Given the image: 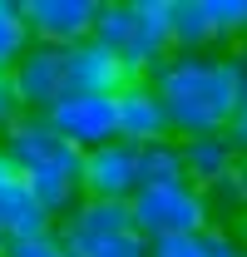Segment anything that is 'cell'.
Segmentation results:
<instances>
[{"mask_svg": "<svg viewBox=\"0 0 247 257\" xmlns=\"http://www.w3.org/2000/svg\"><path fill=\"white\" fill-rule=\"evenodd\" d=\"M154 94L163 99L173 139L222 134L237 109V55L217 50H173L154 69Z\"/></svg>", "mask_w": 247, "mask_h": 257, "instance_id": "6da1fadb", "label": "cell"}, {"mask_svg": "<svg viewBox=\"0 0 247 257\" xmlns=\"http://www.w3.org/2000/svg\"><path fill=\"white\" fill-rule=\"evenodd\" d=\"M0 149H5L10 168L30 183L35 203L50 218H64L84 198V188H79V163H84V154L74 144H64L60 134H50V124L40 114H20L15 124H5L0 128Z\"/></svg>", "mask_w": 247, "mask_h": 257, "instance_id": "7a4b0ae2", "label": "cell"}, {"mask_svg": "<svg viewBox=\"0 0 247 257\" xmlns=\"http://www.w3.org/2000/svg\"><path fill=\"white\" fill-rule=\"evenodd\" d=\"M129 223L144 242H168V237H198L203 227H213V213H208V193L183 178V183L134 188Z\"/></svg>", "mask_w": 247, "mask_h": 257, "instance_id": "3957f363", "label": "cell"}, {"mask_svg": "<svg viewBox=\"0 0 247 257\" xmlns=\"http://www.w3.org/2000/svg\"><path fill=\"white\" fill-rule=\"evenodd\" d=\"M40 119L50 124V134H60L64 144H74L79 154H89V149H99V144L114 139V99L64 89Z\"/></svg>", "mask_w": 247, "mask_h": 257, "instance_id": "277c9868", "label": "cell"}, {"mask_svg": "<svg viewBox=\"0 0 247 257\" xmlns=\"http://www.w3.org/2000/svg\"><path fill=\"white\" fill-rule=\"evenodd\" d=\"M173 55V35H168V0H129V30H124L119 60L134 79L154 74L158 64Z\"/></svg>", "mask_w": 247, "mask_h": 257, "instance_id": "5b68a950", "label": "cell"}, {"mask_svg": "<svg viewBox=\"0 0 247 257\" xmlns=\"http://www.w3.org/2000/svg\"><path fill=\"white\" fill-rule=\"evenodd\" d=\"M99 0H20V20L30 30V45L69 50L94 35Z\"/></svg>", "mask_w": 247, "mask_h": 257, "instance_id": "8992f818", "label": "cell"}, {"mask_svg": "<svg viewBox=\"0 0 247 257\" xmlns=\"http://www.w3.org/2000/svg\"><path fill=\"white\" fill-rule=\"evenodd\" d=\"M134 232L129 223V203H104V198H79L64 218H55V237L74 257H89L94 247H104L109 237Z\"/></svg>", "mask_w": 247, "mask_h": 257, "instance_id": "52a82bcc", "label": "cell"}, {"mask_svg": "<svg viewBox=\"0 0 247 257\" xmlns=\"http://www.w3.org/2000/svg\"><path fill=\"white\" fill-rule=\"evenodd\" d=\"M5 79H10V94L20 104V114H45V109L69 89V84H64V50L30 45Z\"/></svg>", "mask_w": 247, "mask_h": 257, "instance_id": "ba28073f", "label": "cell"}, {"mask_svg": "<svg viewBox=\"0 0 247 257\" xmlns=\"http://www.w3.org/2000/svg\"><path fill=\"white\" fill-rule=\"evenodd\" d=\"M79 188L84 198H104V203H129L139 188V149H129L119 139L99 144L79 163Z\"/></svg>", "mask_w": 247, "mask_h": 257, "instance_id": "9c48e42d", "label": "cell"}, {"mask_svg": "<svg viewBox=\"0 0 247 257\" xmlns=\"http://www.w3.org/2000/svg\"><path fill=\"white\" fill-rule=\"evenodd\" d=\"M114 139L129 144V149L173 139L168 134V114H163V99L154 94L149 79H129L119 94H114Z\"/></svg>", "mask_w": 247, "mask_h": 257, "instance_id": "30bf717a", "label": "cell"}, {"mask_svg": "<svg viewBox=\"0 0 247 257\" xmlns=\"http://www.w3.org/2000/svg\"><path fill=\"white\" fill-rule=\"evenodd\" d=\"M129 79H134V74L124 69V60L114 55V50H104L99 40H79V45L64 50V84H69L74 94H104V99H114Z\"/></svg>", "mask_w": 247, "mask_h": 257, "instance_id": "8fae6325", "label": "cell"}, {"mask_svg": "<svg viewBox=\"0 0 247 257\" xmlns=\"http://www.w3.org/2000/svg\"><path fill=\"white\" fill-rule=\"evenodd\" d=\"M40 232H55V218L35 203L30 183L20 173H5L0 178V237L20 242V237H40Z\"/></svg>", "mask_w": 247, "mask_h": 257, "instance_id": "7c38bea8", "label": "cell"}, {"mask_svg": "<svg viewBox=\"0 0 247 257\" xmlns=\"http://www.w3.org/2000/svg\"><path fill=\"white\" fill-rule=\"evenodd\" d=\"M178 159H183V178L193 188H213L217 178L237 163V154L227 149L222 134H203V139H178Z\"/></svg>", "mask_w": 247, "mask_h": 257, "instance_id": "4fadbf2b", "label": "cell"}, {"mask_svg": "<svg viewBox=\"0 0 247 257\" xmlns=\"http://www.w3.org/2000/svg\"><path fill=\"white\" fill-rule=\"evenodd\" d=\"M168 35H173V50H213L203 0H168Z\"/></svg>", "mask_w": 247, "mask_h": 257, "instance_id": "5bb4252c", "label": "cell"}, {"mask_svg": "<svg viewBox=\"0 0 247 257\" xmlns=\"http://www.w3.org/2000/svg\"><path fill=\"white\" fill-rule=\"evenodd\" d=\"M154 183H183L178 139H158L139 149V188H154Z\"/></svg>", "mask_w": 247, "mask_h": 257, "instance_id": "9a60e30c", "label": "cell"}, {"mask_svg": "<svg viewBox=\"0 0 247 257\" xmlns=\"http://www.w3.org/2000/svg\"><path fill=\"white\" fill-rule=\"evenodd\" d=\"M208 213L242 218V223H247V159H237L213 188H208Z\"/></svg>", "mask_w": 247, "mask_h": 257, "instance_id": "2e32d148", "label": "cell"}, {"mask_svg": "<svg viewBox=\"0 0 247 257\" xmlns=\"http://www.w3.org/2000/svg\"><path fill=\"white\" fill-rule=\"evenodd\" d=\"M203 20H208L213 45L247 40V0H203Z\"/></svg>", "mask_w": 247, "mask_h": 257, "instance_id": "e0dca14e", "label": "cell"}, {"mask_svg": "<svg viewBox=\"0 0 247 257\" xmlns=\"http://www.w3.org/2000/svg\"><path fill=\"white\" fill-rule=\"evenodd\" d=\"M25 50H30V30L20 20V0H0V74H10Z\"/></svg>", "mask_w": 247, "mask_h": 257, "instance_id": "ac0fdd59", "label": "cell"}, {"mask_svg": "<svg viewBox=\"0 0 247 257\" xmlns=\"http://www.w3.org/2000/svg\"><path fill=\"white\" fill-rule=\"evenodd\" d=\"M0 257H74L55 232H40V237H20V242H5Z\"/></svg>", "mask_w": 247, "mask_h": 257, "instance_id": "d6986e66", "label": "cell"}, {"mask_svg": "<svg viewBox=\"0 0 247 257\" xmlns=\"http://www.w3.org/2000/svg\"><path fill=\"white\" fill-rule=\"evenodd\" d=\"M198 242H203V252H208V257H247V242L232 232V227H203Z\"/></svg>", "mask_w": 247, "mask_h": 257, "instance_id": "ffe728a7", "label": "cell"}, {"mask_svg": "<svg viewBox=\"0 0 247 257\" xmlns=\"http://www.w3.org/2000/svg\"><path fill=\"white\" fill-rule=\"evenodd\" d=\"M89 257H149V242H144L139 232H119V237H109L104 247H94Z\"/></svg>", "mask_w": 247, "mask_h": 257, "instance_id": "44dd1931", "label": "cell"}, {"mask_svg": "<svg viewBox=\"0 0 247 257\" xmlns=\"http://www.w3.org/2000/svg\"><path fill=\"white\" fill-rule=\"evenodd\" d=\"M149 257H208L198 237H168V242H149Z\"/></svg>", "mask_w": 247, "mask_h": 257, "instance_id": "7402d4cb", "label": "cell"}, {"mask_svg": "<svg viewBox=\"0 0 247 257\" xmlns=\"http://www.w3.org/2000/svg\"><path fill=\"white\" fill-rule=\"evenodd\" d=\"M232 119L247 124V50L237 55V109H232Z\"/></svg>", "mask_w": 247, "mask_h": 257, "instance_id": "603a6c76", "label": "cell"}, {"mask_svg": "<svg viewBox=\"0 0 247 257\" xmlns=\"http://www.w3.org/2000/svg\"><path fill=\"white\" fill-rule=\"evenodd\" d=\"M15 119H20V104H15V94H10V79L0 74V128L15 124Z\"/></svg>", "mask_w": 247, "mask_h": 257, "instance_id": "cb8c5ba5", "label": "cell"}, {"mask_svg": "<svg viewBox=\"0 0 247 257\" xmlns=\"http://www.w3.org/2000/svg\"><path fill=\"white\" fill-rule=\"evenodd\" d=\"M5 173H15V168H10V159H5V149H0V178H5Z\"/></svg>", "mask_w": 247, "mask_h": 257, "instance_id": "d4e9b609", "label": "cell"}, {"mask_svg": "<svg viewBox=\"0 0 247 257\" xmlns=\"http://www.w3.org/2000/svg\"><path fill=\"white\" fill-rule=\"evenodd\" d=\"M237 237H242V242H247V223H242V232H237Z\"/></svg>", "mask_w": 247, "mask_h": 257, "instance_id": "484cf974", "label": "cell"}, {"mask_svg": "<svg viewBox=\"0 0 247 257\" xmlns=\"http://www.w3.org/2000/svg\"><path fill=\"white\" fill-rule=\"evenodd\" d=\"M0 247H5V237H0Z\"/></svg>", "mask_w": 247, "mask_h": 257, "instance_id": "4316f807", "label": "cell"}]
</instances>
